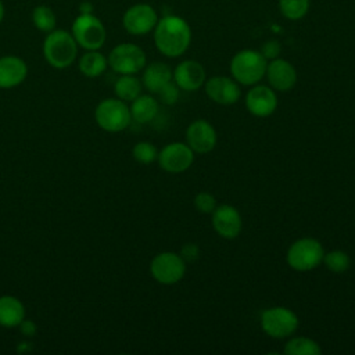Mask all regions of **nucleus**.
Returning a JSON list of instances; mask_svg holds the SVG:
<instances>
[{
  "mask_svg": "<svg viewBox=\"0 0 355 355\" xmlns=\"http://www.w3.org/2000/svg\"><path fill=\"white\" fill-rule=\"evenodd\" d=\"M191 42L189 24L178 15H165L158 19L154 28V43L157 50L169 58L180 57L186 53Z\"/></svg>",
  "mask_w": 355,
  "mask_h": 355,
  "instance_id": "1",
  "label": "nucleus"
},
{
  "mask_svg": "<svg viewBox=\"0 0 355 355\" xmlns=\"http://www.w3.org/2000/svg\"><path fill=\"white\" fill-rule=\"evenodd\" d=\"M78 54V43L72 33L62 29L49 32L43 43V55L55 69H64L73 64Z\"/></svg>",
  "mask_w": 355,
  "mask_h": 355,
  "instance_id": "2",
  "label": "nucleus"
},
{
  "mask_svg": "<svg viewBox=\"0 0 355 355\" xmlns=\"http://www.w3.org/2000/svg\"><path fill=\"white\" fill-rule=\"evenodd\" d=\"M268 60L258 50L244 49L236 53L230 61L233 79L243 86L257 85L266 72Z\"/></svg>",
  "mask_w": 355,
  "mask_h": 355,
  "instance_id": "3",
  "label": "nucleus"
},
{
  "mask_svg": "<svg viewBox=\"0 0 355 355\" xmlns=\"http://www.w3.org/2000/svg\"><path fill=\"white\" fill-rule=\"evenodd\" d=\"M323 257L324 248L319 240L302 237L288 247L286 261L288 266L297 272H309L323 262Z\"/></svg>",
  "mask_w": 355,
  "mask_h": 355,
  "instance_id": "4",
  "label": "nucleus"
},
{
  "mask_svg": "<svg viewBox=\"0 0 355 355\" xmlns=\"http://www.w3.org/2000/svg\"><path fill=\"white\" fill-rule=\"evenodd\" d=\"M96 123L108 133H118L125 130L130 122L132 115L128 104L118 97L101 100L94 110Z\"/></svg>",
  "mask_w": 355,
  "mask_h": 355,
  "instance_id": "5",
  "label": "nucleus"
},
{
  "mask_svg": "<svg viewBox=\"0 0 355 355\" xmlns=\"http://www.w3.org/2000/svg\"><path fill=\"white\" fill-rule=\"evenodd\" d=\"M298 316L286 306H270L261 313L262 330L273 338H286L298 329Z\"/></svg>",
  "mask_w": 355,
  "mask_h": 355,
  "instance_id": "6",
  "label": "nucleus"
},
{
  "mask_svg": "<svg viewBox=\"0 0 355 355\" xmlns=\"http://www.w3.org/2000/svg\"><path fill=\"white\" fill-rule=\"evenodd\" d=\"M72 36L85 50H98L105 42L103 22L90 12H83L72 24Z\"/></svg>",
  "mask_w": 355,
  "mask_h": 355,
  "instance_id": "7",
  "label": "nucleus"
},
{
  "mask_svg": "<svg viewBox=\"0 0 355 355\" xmlns=\"http://www.w3.org/2000/svg\"><path fill=\"white\" fill-rule=\"evenodd\" d=\"M108 65L119 75H135L146 67V53L133 43L115 46L108 55Z\"/></svg>",
  "mask_w": 355,
  "mask_h": 355,
  "instance_id": "8",
  "label": "nucleus"
},
{
  "mask_svg": "<svg viewBox=\"0 0 355 355\" xmlns=\"http://www.w3.org/2000/svg\"><path fill=\"white\" fill-rule=\"evenodd\" d=\"M150 273L153 279L161 284H175L186 275V262L183 258L172 251L157 254L150 262Z\"/></svg>",
  "mask_w": 355,
  "mask_h": 355,
  "instance_id": "9",
  "label": "nucleus"
},
{
  "mask_svg": "<svg viewBox=\"0 0 355 355\" xmlns=\"http://www.w3.org/2000/svg\"><path fill=\"white\" fill-rule=\"evenodd\" d=\"M161 169L169 173H182L187 171L194 162V151L187 146V143L173 141L158 151L157 158Z\"/></svg>",
  "mask_w": 355,
  "mask_h": 355,
  "instance_id": "10",
  "label": "nucleus"
},
{
  "mask_svg": "<svg viewBox=\"0 0 355 355\" xmlns=\"http://www.w3.org/2000/svg\"><path fill=\"white\" fill-rule=\"evenodd\" d=\"M158 22L157 11L146 3H139L129 7L122 18L123 28L130 35H146L151 32Z\"/></svg>",
  "mask_w": 355,
  "mask_h": 355,
  "instance_id": "11",
  "label": "nucleus"
},
{
  "mask_svg": "<svg viewBox=\"0 0 355 355\" xmlns=\"http://www.w3.org/2000/svg\"><path fill=\"white\" fill-rule=\"evenodd\" d=\"M211 223L215 233L223 239H236L243 227L239 209L230 204H220L211 214Z\"/></svg>",
  "mask_w": 355,
  "mask_h": 355,
  "instance_id": "12",
  "label": "nucleus"
},
{
  "mask_svg": "<svg viewBox=\"0 0 355 355\" xmlns=\"http://www.w3.org/2000/svg\"><path fill=\"white\" fill-rule=\"evenodd\" d=\"M218 141V135L212 123L205 119L193 121L186 129V143L194 154L211 153Z\"/></svg>",
  "mask_w": 355,
  "mask_h": 355,
  "instance_id": "13",
  "label": "nucleus"
},
{
  "mask_svg": "<svg viewBox=\"0 0 355 355\" xmlns=\"http://www.w3.org/2000/svg\"><path fill=\"white\" fill-rule=\"evenodd\" d=\"M247 111L258 118L270 116L277 108V96L270 86L254 85L245 94Z\"/></svg>",
  "mask_w": 355,
  "mask_h": 355,
  "instance_id": "14",
  "label": "nucleus"
},
{
  "mask_svg": "<svg viewBox=\"0 0 355 355\" xmlns=\"http://www.w3.org/2000/svg\"><path fill=\"white\" fill-rule=\"evenodd\" d=\"M204 85L208 98L220 105H232L237 103L241 94L239 83L223 75L212 76Z\"/></svg>",
  "mask_w": 355,
  "mask_h": 355,
  "instance_id": "15",
  "label": "nucleus"
},
{
  "mask_svg": "<svg viewBox=\"0 0 355 355\" xmlns=\"http://www.w3.org/2000/svg\"><path fill=\"white\" fill-rule=\"evenodd\" d=\"M172 76L179 89L184 92H196L205 83L207 72L198 61L184 60L176 65Z\"/></svg>",
  "mask_w": 355,
  "mask_h": 355,
  "instance_id": "16",
  "label": "nucleus"
},
{
  "mask_svg": "<svg viewBox=\"0 0 355 355\" xmlns=\"http://www.w3.org/2000/svg\"><path fill=\"white\" fill-rule=\"evenodd\" d=\"M265 76L270 87L277 92H288L297 83V71L294 65L279 57L268 62Z\"/></svg>",
  "mask_w": 355,
  "mask_h": 355,
  "instance_id": "17",
  "label": "nucleus"
},
{
  "mask_svg": "<svg viewBox=\"0 0 355 355\" xmlns=\"http://www.w3.org/2000/svg\"><path fill=\"white\" fill-rule=\"evenodd\" d=\"M28 75L25 61L17 55L0 57V89H12L21 85Z\"/></svg>",
  "mask_w": 355,
  "mask_h": 355,
  "instance_id": "18",
  "label": "nucleus"
},
{
  "mask_svg": "<svg viewBox=\"0 0 355 355\" xmlns=\"http://www.w3.org/2000/svg\"><path fill=\"white\" fill-rule=\"evenodd\" d=\"M172 69L168 64L155 61L144 68L141 83L150 93H158L166 83L172 80Z\"/></svg>",
  "mask_w": 355,
  "mask_h": 355,
  "instance_id": "19",
  "label": "nucleus"
},
{
  "mask_svg": "<svg viewBox=\"0 0 355 355\" xmlns=\"http://www.w3.org/2000/svg\"><path fill=\"white\" fill-rule=\"evenodd\" d=\"M25 320V306L14 295L0 297V326L6 329L18 327Z\"/></svg>",
  "mask_w": 355,
  "mask_h": 355,
  "instance_id": "20",
  "label": "nucleus"
},
{
  "mask_svg": "<svg viewBox=\"0 0 355 355\" xmlns=\"http://www.w3.org/2000/svg\"><path fill=\"white\" fill-rule=\"evenodd\" d=\"M130 115L132 121L137 123H148L154 121V118L158 115L159 104L158 100H155L150 94H140L133 101H130Z\"/></svg>",
  "mask_w": 355,
  "mask_h": 355,
  "instance_id": "21",
  "label": "nucleus"
},
{
  "mask_svg": "<svg viewBox=\"0 0 355 355\" xmlns=\"http://www.w3.org/2000/svg\"><path fill=\"white\" fill-rule=\"evenodd\" d=\"M108 67V60L97 50H87L79 60V71L86 78H98Z\"/></svg>",
  "mask_w": 355,
  "mask_h": 355,
  "instance_id": "22",
  "label": "nucleus"
},
{
  "mask_svg": "<svg viewBox=\"0 0 355 355\" xmlns=\"http://www.w3.org/2000/svg\"><path fill=\"white\" fill-rule=\"evenodd\" d=\"M141 80L135 75H121L114 85V92L118 98L128 103L141 94Z\"/></svg>",
  "mask_w": 355,
  "mask_h": 355,
  "instance_id": "23",
  "label": "nucleus"
},
{
  "mask_svg": "<svg viewBox=\"0 0 355 355\" xmlns=\"http://www.w3.org/2000/svg\"><path fill=\"white\" fill-rule=\"evenodd\" d=\"M283 352L286 355H320L322 348L318 341L309 337L300 336L288 340L284 345Z\"/></svg>",
  "mask_w": 355,
  "mask_h": 355,
  "instance_id": "24",
  "label": "nucleus"
},
{
  "mask_svg": "<svg viewBox=\"0 0 355 355\" xmlns=\"http://www.w3.org/2000/svg\"><path fill=\"white\" fill-rule=\"evenodd\" d=\"M309 4V0H279V10L284 18L298 21L306 15Z\"/></svg>",
  "mask_w": 355,
  "mask_h": 355,
  "instance_id": "25",
  "label": "nucleus"
},
{
  "mask_svg": "<svg viewBox=\"0 0 355 355\" xmlns=\"http://www.w3.org/2000/svg\"><path fill=\"white\" fill-rule=\"evenodd\" d=\"M323 263L333 273H344L351 266V258L343 250H333V251L324 252Z\"/></svg>",
  "mask_w": 355,
  "mask_h": 355,
  "instance_id": "26",
  "label": "nucleus"
},
{
  "mask_svg": "<svg viewBox=\"0 0 355 355\" xmlns=\"http://www.w3.org/2000/svg\"><path fill=\"white\" fill-rule=\"evenodd\" d=\"M35 26L42 32H51L55 28V14L47 6H37L32 12Z\"/></svg>",
  "mask_w": 355,
  "mask_h": 355,
  "instance_id": "27",
  "label": "nucleus"
},
{
  "mask_svg": "<svg viewBox=\"0 0 355 355\" xmlns=\"http://www.w3.org/2000/svg\"><path fill=\"white\" fill-rule=\"evenodd\" d=\"M132 157L139 164H151L158 158L157 147L150 141H139L132 148Z\"/></svg>",
  "mask_w": 355,
  "mask_h": 355,
  "instance_id": "28",
  "label": "nucleus"
},
{
  "mask_svg": "<svg viewBox=\"0 0 355 355\" xmlns=\"http://www.w3.org/2000/svg\"><path fill=\"white\" fill-rule=\"evenodd\" d=\"M216 198L214 194L208 191H200L194 197V207L201 214H212V211L216 208Z\"/></svg>",
  "mask_w": 355,
  "mask_h": 355,
  "instance_id": "29",
  "label": "nucleus"
},
{
  "mask_svg": "<svg viewBox=\"0 0 355 355\" xmlns=\"http://www.w3.org/2000/svg\"><path fill=\"white\" fill-rule=\"evenodd\" d=\"M179 87H178V85L173 82V80H171L169 83H166L157 94H158V97H159V100H161V103L162 104H166V105H172V104H175L178 100H179Z\"/></svg>",
  "mask_w": 355,
  "mask_h": 355,
  "instance_id": "30",
  "label": "nucleus"
},
{
  "mask_svg": "<svg viewBox=\"0 0 355 355\" xmlns=\"http://www.w3.org/2000/svg\"><path fill=\"white\" fill-rule=\"evenodd\" d=\"M261 54L268 60H275L280 55V51H282V46L280 43L276 40V39H269L266 40L262 46H261Z\"/></svg>",
  "mask_w": 355,
  "mask_h": 355,
  "instance_id": "31",
  "label": "nucleus"
},
{
  "mask_svg": "<svg viewBox=\"0 0 355 355\" xmlns=\"http://www.w3.org/2000/svg\"><path fill=\"white\" fill-rule=\"evenodd\" d=\"M179 255L183 258L186 263L196 262L200 258V247L196 243H186L182 245Z\"/></svg>",
  "mask_w": 355,
  "mask_h": 355,
  "instance_id": "32",
  "label": "nucleus"
},
{
  "mask_svg": "<svg viewBox=\"0 0 355 355\" xmlns=\"http://www.w3.org/2000/svg\"><path fill=\"white\" fill-rule=\"evenodd\" d=\"M19 327H21V330H22L25 334H33V333H35V326H33L31 322H28V320H24V322L19 324Z\"/></svg>",
  "mask_w": 355,
  "mask_h": 355,
  "instance_id": "33",
  "label": "nucleus"
},
{
  "mask_svg": "<svg viewBox=\"0 0 355 355\" xmlns=\"http://www.w3.org/2000/svg\"><path fill=\"white\" fill-rule=\"evenodd\" d=\"M3 17H4V7H3V3H1V0H0V24H1V21H3Z\"/></svg>",
  "mask_w": 355,
  "mask_h": 355,
  "instance_id": "34",
  "label": "nucleus"
}]
</instances>
